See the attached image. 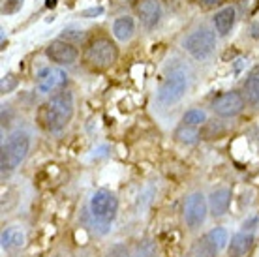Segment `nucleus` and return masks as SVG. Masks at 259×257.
<instances>
[{"label": "nucleus", "mask_w": 259, "mask_h": 257, "mask_svg": "<svg viewBox=\"0 0 259 257\" xmlns=\"http://www.w3.org/2000/svg\"><path fill=\"white\" fill-rule=\"evenodd\" d=\"M73 107H75V103H73V94L70 90L55 92L41 111V120H44L47 132L60 134L70 124L71 116H73Z\"/></svg>", "instance_id": "obj_1"}, {"label": "nucleus", "mask_w": 259, "mask_h": 257, "mask_svg": "<svg viewBox=\"0 0 259 257\" xmlns=\"http://www.w3.org/2000/svg\"><path fill=\"white\" fill-rule=\"evenodd\" d=\"M118 58V47L107 36H96L92 38L83 53L84 64L96 71H105L109 70L111 66L117 62Z\"/></svg>", "instance_id": "obj_2"}, {"label": "nucleus", "mask_w": 259, "mask_h": 257, "mask_svg": "<svg viewBox=\"0 0 259 257\" xmlns=\"http://www.w3.org/2000/svg\"><path fill=\"white\" fill-rule=\"evenodd\" d=\"M28 150H30V135L25 130H17L10 134V137L2 143V152H0L2 175L12 173L19 167L28 154Z\"/></svg>", "instance_id": "obj_3"}, {"label": "nucleus", "mask_w": 259, "mask_h": 257, "mask_svg": "<svg viewBox=\"0 0 259 257\" xmlns=\"http://www.w3.org/2000/svg\"><path fill=\"white\" fill-rule=\"evenodd\" d=\"M188 90V75L184 70H173L167 77L163 79V83L160 84V89L156 92V102L162 107H169L175 105L177 102H181L182 96Z\"/></svg>", "instance_id": "obj_4"}, {"label": "nucleus", "mask_w": 259, "mask_h": 257, "mask_svg": "<svg viewBox=\"0 0 259 257\" xmlns=\"http://www.w3.org/2000/svg\"><path fill=\"white\" fill-rule=\"evenodd\" d=\"M216 47V32L208 26H199L184 39V49L195 60H207Z\"/></svg>", "instance_id": "obj_5"}, {"label": "nucleus", "mask_w": 259, "mask_h": 257, "mask_svg": "<svg viewBox=\"0 0 259 257\" xmlns=\"http://www.w3.org/2000/svg\"><path fill=\"white\" fill-rule=\"evenodd\" d=\"M91 214L102 224H111L118 210V199L109 190H96L91 197Z\"/></svg>", "instance_id": "obj_6"}, {"label": "nucleus", "mask_w": 259, "mask_h": 257, "mask_svg": "<svg viewBox=\"0 0 259 257\" xmlns=\"http://www.w3.org/2000/svg\"><path fill=\"white\" fill-rule=\"evenodd\" d=\"M208 212V201L201 192L190 193L184 201V222L188 225V229L195 231L205 224Z\"/></svg>", "instance_id": "obj_7"}, {"label": "nucleus", "mask_w": 259, "mask_h": 257, "mask_svg": "<svg viewBox=\"0 0 259 257\" xmlns=\"http://www.w3.org/2000/svg\"><path fill=\"white\" fill-rule=\"evenodd\" d=\"M244 105H246L244 96L237 90H231V92H226V94H222V96L214 100L212 109L222 118H233V116L242 113Z\"/></svg>", "instance_id": "obj_8"}, {"label": "nucleus", "mask_w": 259, "mask_h": 257, "mask_svg": "<svg viewBox=\"0 0 259 257\" xmlns=\"http://www.w3.org/2000/svg\"><path fill=\"white\" fill-rule=\"evenodd\" d=\"M46 55L57 66H71L75 64L79 58L77 47L73 44H70V41H64V39H55V41H51L46 47Z\"/></svg>", "instance_id": "obj_9"}, {"label": "nucleus", "mask_w": 259, "mask_h": 257, "mask_svg": "<svg viewBox=\"0 0 259 257\" xmlns=\"http://www.w3.org/2000/svg\"><path fill=\"white\" fill-rule=\"evenodd\" d=\"M136 15L141 21V25L147 30H152L158 26L162 19V4L160 0H137L136 2Z\"/></svg>", "instance_id": "obj_10"}, {"label": "nucleus", "mask_w": 259, "mask_h": 257, "mask_svg": "<svg viewBox=\"0 0 259 257\" xmlns=\"http://www.w3.org/2000/svg\"><path fill=\"white\" fill-rule=\"evenodd\" d=\"M66 81H68V75H66V71L62 68H51V66H47L44 70H39L38 75H36L38 90L44 92V94H49L53 90L64 87Z\"/></svg>", "instance_id": "obj_11"}, {"label": "nucleus", "mask_w": 259, "mask_h": 257, "mask_svg": "<svg viewBox=\"0 0 259 257\" xmlns=\"http://www.w3.org/2000/svg\"><path fill=\"white\" fill-rule=\"evenodd\" d=\"M231 190L229 188H218L214 190L210 195H208V210L214 218H220L229 210V205H231Z\"/></svg>", "instance_id": "obj_12"}, {"label": "nucleus", "mask_w": 259, "mask_h": 257, "mask_svg": "<svg viewBox=\"0 0 259 257\" xmlns=\"http://www.w3.org/2000/svg\"><path fill=\"white\" fill-rule=\"evenodd\" d=\"M253 235L250 231H240L231 237L229 246H227V253L229 257H244L253 246Z\"/></svg>", "instance_id": "obj_13"}, {"label": "nucleus", "mask_w": 259, "mask_h": 257, "mask_svg": "<svg viewBox=\"0 0 259 257\" xmlns=\"http://www.w3.org/2000/svg\"><path fill=\"white\" fill-rule=\"evenodd\" d=\"M212 23L216 32L220 34V36H227L235 25V8L233 6L222 8L220 12H216Z\"/></svg>", "instance_id": "obj_14"}, {"label": "nucleus", "mask_w": 259, "mask_h": 257, "mask_svg": "<svg viewBox=\"0 0 259 257\" xmlns=\"http://www.w3.org/2000/svg\"><path fill=\"white\" fill-rule=\"evenodd\" d=\"M136 32V21L130 15H122V17H117L115 23H113V36L118 39V41H128L132 39Z\"/></svg>", "instance_id": "obj_15"}, {"label": "nucleus", "mask_w": 259, "mask_h": 257, "mask_svg": "<svg viewBox=\"0 0 259 257\" xmlns=\"http://www.w3.org/2000/svg\"><path fill=\"white\" fill-rule=\"evenodd\" d=\"M244 100L250 107L259 109V70L250 73V77L244 81Z\"/></svg>", "instance_id": "obj_16"}, {"label": "nucleus", "mask_w": 259, "mask_h": 257, "mask_svg": "<svg viewBox=\"0 0 259 257\" xmlns=\"http://www.w3.org/2000/svg\"><path fill=\"white\" fill-rule=\"evenodd\" d=\"M175 137H177V141L182 143V145H195V143L199 141L201 134L195 126L181 124V126L175 130Z\"/></svg>", "instance_id": "obj_17"}, {"label": "nucleus", "mask_w": 259, "mask_h": 257, "mask_svg": "<svg viewBox=\"0 0 259 257\" xmlns=\"http://www.w3.org/2000/svg\"><path fill=\"white\" fill-rule=\"evenodd\" d=\"M25 240V235L21 229H15V227H10L6 231H2V248L4 250H10V248H17V246L23 244Z\"/></svg>", "instance_id": "obj_18"}, {"label": "nucleus", "mask_w": 259, "mask_h": 257, "mask_svg": "<svg viewBox=\"0 0 259 257\" xmlns=\"http://www.w3.org/2000/svg\"><path fill=\"white\" fill-rule=\"evenodd\" d=\"M207 240L218 251L229 246V235H227V231L224 229V227H214L212 231H208L207 233Z\"/></svg>", "instance_id": "obj_19"}, {"label": "nucleus", "mask_w": 259, "mask_h": 257, "mask_svg": "<svg viewBox=\"0 0 259 257\" xmlns=\"http://www.w3.org/2000/svg\"><path fill=\"white\" fill-rule=\"evenodd\" d=\"M182 124H190V126H205L207 124V113L203 109H188L182 116Z\"/></svg>", "instance_id": "obj_20"}, {"label": "nucleus", "mask_w": 259, "mask_h": 257, "mask_svg": "<svg viewBox=\"0 0 259 257\" xmlns=\"http://www.w3.org/2000/svg\"><path fill=\"white\" fill-rule=\"evenodd\" d=\"M156 253H158L156 242H152V240H139L132 257H156Z\"/></svg>", "instance_id": "obj_21"}, {"label": "nucleus", "mask_w": 259, "mask_h": 257, "mask_svg": "<svg viewBox=\"0 0 259 257\" xmlns=\"http://www.w3.org/2000/svg\"><path fill=\"white\" fill-rule=\"evenodd\" d=\"M224 132H226L224 124L212 120V122L205 124V130L201 132V135H203L205 139H218V137H222V135H224Z\"/></svg>", "instance_id": "obj_22"}, {"label": "nucleus", "mask_w": 259, "mask_h": 257, "mask_svg": "<svg viewBox=\"0 0 259 257\" xmlns=\"http://www.w3.org/2000/svg\"><path fill=\"white\" fill-rule=\"evenodd\" d=\"M17 84H19V79L15 77L13 73H8L0 81V92L2 94H10V92H13V90L17 89Z\"/></svg>", "instance_id": "obj_23"}, {"label": "nucleus", "mask_w": 259, "mask_h": 257, "mask_svg": "<svg viewBox=\"0 0 259 257\" xmlns=\"http://www.w3.org/2000/svg\"><path fill=\"white\" fill-rule=\"evenodd\" d=\"M107 257H132V253H130L128 246L122 244V242H117V244H113L109 248Z\"/></svg>", "instance_id": "obj_24"}, {"label": "nucleus", "mask_w": 259, "mask_h": 257, "mask_svg": "<svg viewBox=\"0 0 259 257\" xmlns=\"http://www.w3.org/2000/svg\"><path fill=\"white\" fill-rule=\"evenodd\" d=\"M60 39H64V41H70V44H77V41H81L83 39V30H64L62 32V36H60Z\"/></svg>", "instance_id": "obj_25"}, {"label": "nucleus", "mask_w": 259, "mask_h": 257, "mask_svg": "<svg viewBox=\"0 0 259 257\" xmlns=\"http://www.w3.org/2000/svg\"><path fill=\"white\" fill-rule=\"evenodd\" d=\"M21 4H23V0H8L6 4H4V10H2V12H4V13L17 12V10L21 8Z\"/></svg>", "instance_id": "obj_26"}, {"label": "nucleus", "mask_w": 259, "mask_h": 257, "mask_svg": "<svg viewBox=\"0 0 259 257\" xmlns=\"http://www.w3.org/2000/svg\"><path fill=\"white\" fill-rule=\"evenodd\" d=\"M102 13H104V8L96 6V8H91V10L81 12V17H98V15H102Z\"/></svg>", "instance_id": "obj_27"}, {"label": "nucleus", "mask_w": 259, "mask_h": 257, "mask_svg": "<svg viewBox=\"0 0 259 257\" xmlns=\"http://www.w3.org/2000/svg\"><path fill=\"white\" fill-rule=\"evenodd\" d=\"M250 36L253 39H259V21H253L252 26H250Z\"/></svg>", "instance_id": "obj_28"}, {"label": "nucleus", "mask_w": 259, "mask_h": 257, "mask_svg": "<svg viewBox=\"0 0 259 257\" xmlns=\"http://www.w3.org/2000/svg\"><path fill=\"white\" fill-rule=\"evenodd\" d=\"M255 224H257V218L253 216V218L246 220V222L242 224V229H244V231H246V229H253V225H255Z\"/></svg>", "instance_id": "obj_29"}, {"label": "nucleus", "mask_w": 259, "mask_h": 257, "mask_svg": "<svg viewBox=\"0 0 259 257\" xmlns=\"http://www.w3.org/2000/svg\"><path fill=\"white\" fill-rule=\"evenodd\" d=\"M46 6L47 8H55V6H57V0H46Z\"/></svg>", "instance_id": "obj_30"}, {"label": "nucleus", "mask_w": 259, "mask_h": 257, "mask_svg": "<svg viewBox=\"0 0 259 257\" xmlns=\"http://www.w3.org/2000/svg\"><path fill=\"white\" fill-rule=\"evenodd\" d=\"M201 2H205V4H208V6H212V4H218L220 0H201Z\"/></svg>", "instance_id": "obj_31"}]
</instances>
